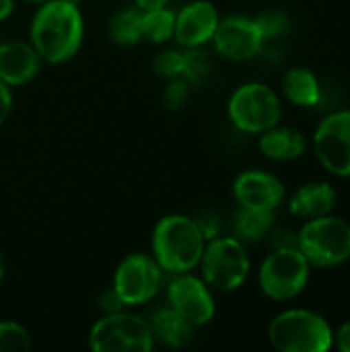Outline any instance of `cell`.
Returning a JSON list of instances; mask_svg holds the SVG:
<instances>
[{
	"instance_id": "cell-1",
	"label": "cell",
	"mask_w": 350,
	"mask_h": 352,
	"mask_svg": "<svg viewBox=\"0 0 350 352\" xmlns=\"http://www.w3.org/2000/svg\"><path fill=\"white\" fill-rule=\"evenodd\" d=\"M85 37L80 8L66 0H47L33 14L29 39L43 62L64 64L76 56Z\"/></svg>"
},
{
	"instance_id": "cell-2",
	"label": "cell",
	"mask_w": 350,
	"mask_h": 352,
	"mask_svg": "<svg viewBox=\"0 0 350 352\" xmlns=\"http://www.w3.org/2000/svg\"><path fill=\"white\" fill-rule=\"evenodd\" d=\"M206 237L196 223L186 214L163 217L153 231V254L163 272H192L204 254Z\"/></svg>"
},
{
	"instance_id": "cell-3",
	"label": "cell",
	"mask_w": 350,
	"mask_h": 352,
	"mask_svg": "<svg viewBox=\"0 0 350 352\" xmlns=\"http://www.w3.org/2000/svg\"><path fill=\"white\" fill-rule=\"evenodd\" d=\"M270 344L281 352H326L334 346L330 324L314 311L289 309L278 314L268 328Z\"/></svg>"
},
{
	"instance_id": "cell-4",
	"label": "cell",
	"mask_w": 350,
	"mask_h": 352,
	"mask_svg": "<svg viewBox=\"0 0 350 352\" xmlns=\"http://www.w3.org/2000/svg\"><path fill=\"white\" fill-rule=\"evenodd\" d=\"M297 248L309 266L334 268L350 260V225L338 217L309 219L297 235Z\"/></svg>"
},
{
	"instance_id": "cell-5",
	"label": "cell",
	"mask_w": 350,
	"mask_h": 352,
	"mask_svg": "<svg viewBox=\"0 0 350 352\" xmlns=\"http://www.w3.org/2000/svg\"><path fill=\"white\" fill-rule=\"evenodd\" d=\"M204 283L221 293L237 291L250 274V256L237 237H212L206 241L202 260Z\"/></svg>"
},
{
	"instance_id": "cell-6",
	"label": "cell",
	"mask_w": 350,
	"mask_h": 352,
	"mask_svg": "<svg viewBox=\"0 0 350 352\" xmlns=\"http://www.w3.org/2000/svg\"><path fill=\"white\" fill-rule=\"evenodd\" d=\"M229 118L245 134H262L278 126L283 105L278 95L264 82H245L229 99Z\"/></svg>"
},
{
	"instance_id": "cell-7",
	"label": "cell",
	"mask_w": 350,
	"mask_h": 352,
	"mask_svg": "<svg viewBox=\"0 0 350 352\" xmlns=\"http://www.w3.org/2000/svg\"><path fill=\"white\" fill-rule=\"evenodd\" d=\"M309 283V262L297 245L276 248L260 266V289L274 301H289Z\"/></svg>"
},
{
	"instance_id": "cell-8",
	"label": "cell",
	"mask_w": 350,
	"mask_h": 352,
	"mask_svg": "<svg viewBox=\"0 0 350 352\" xmlns=\"http://www.w3.org/2000/svg\"><path fill=\"white\" fill-rule=\"evenodd\" d=\"M89 346L95 352H149L155 346V336L146 320L113 311L95 322Z\"/></svg>"
},
{
	"instance_id": "cell-9",
	"label": "cell",
	"mask_w": 350,
	"mask_h": 352,
	"mask_svg": "<svg viewBox=\"0 0 350 352\" xmlns=\"http://www.w3.org/2000/svg\"><path fill=\"white\" fill-rule=\"evenodd\" d=\"M163 270L155 258L146 254L126 256L113 274V293L126 307L149 303L161 289Z\"/></svg>"
},
{
	"instance_id": "cell-10",
	"label": "cell",
	"mask_w": 350,
	"mask_h": 352,
	"mask_svg": "<svg viewBox=\"0 0 350 352\" xmlns=\"http://www.w3.org/2000/svg\"><path fill=\"white\" fill-rule=\"evenodd\" d=\"M318 161L334 175L350 177V109L330 113L314 134Z\"/></svg>"
},
{
	"instance_id": "cell-11",
	"label": "cell",
	"mask_w": 350,
	"mask_h": 352,
	"mask_svg": "<svg viewBox=\"0 0 350 352\" xmlns=\"http://www.w3.org/2000/svg\"><path fill=\"white\" fill-rule=\"evenodd\" d=\"M169 307L175 309L194 328L206 326L215 318V297L204 278L192 276L190 272L177 274L167 287Z\"/></svg>"
},
{
	"instance_id": "cell-12",
	"label": "cell",
	"mask_w": 350,
	"mask_h": 352,
	"mask_svg": "<svg viewBox=\"0 0 350 352\" xmlns=\"http://www.w3.org/2000/svg\"><path fill=\"white\" fill-rule=\"evenodd\" d=\"M210 41L223 58L233 62H248L256 58L264 45V37L256 19L241 14L221 19Z\"/></svg>"
},
{
	"instance_id": "cell-13",
	"label": "cell",
	"mask_w": 350,
	"mask_h": 352,
	"mask_svg": "<svg viewBox=\"0 0 350 352\" xmlns=\"http://www.w3.org/2000/svg\"><path fill=\"white\" fill-rule=\"evenodd\" d=\"M233 196L239 206L254 210H276L285 200L283 182L262 169H250L235 177Z\"/></svg>"
},
{
	"instance_id": "cell-14",
	"label": "cell",
	"mask_w": 350,
	"mask_h": 352,
	"mask_svg": "<svg viewBox=\"0 0 350 352\" xmlns=\"http://www.w3.org/2000/svg\"><path fill=\"white\" fill-rule=\"evenodd\" d=\"M219 21L221 16L212 2L194 0L175 14L173 37L184 47H202L212 39Z\"/></svg>"
},
{
	"instance_id": "cell-15",
	"label": "cell",
	"mask_w": 350,
	"mask_h": 352,
	"mask_svg": "<svg viewBox=\"0 0 350 352\" xmlns=\"http://www.w3.org/2000/svg\"><path fill=\"white\" fill-rule=\"evenodd\" d=\"M41 56L27 41H6L0 45V80L21 87L33 80L41 68Z\"/></svg>"
},
{
	"instance_id": "cell-16",
	"label": "cell",
	"mask_w": 350,
	"mask_h": 352,
	"mask_svg": "<svg viewBox=\"0 0 350 352\" xmlns=\"http://www.w3.org/2000/svg\"><path fill=\"white\" fill-rule=\"evenodd\" d=\"M336 204V192L326 182H311L301 186L289 202V210L299 219H318L332 212Z\"/></svg>"
},
{
	"instance_id": "cell-17",
	"label": "cell",
	"mask_w": 350,
	"mask_h": 352,
	"mask_svg": "<svg viewBox=\"0 0 350 352\" xmlns=\"http://www.w3.org/2000/svg\"><path fill=\"white\" fill-rule=\"evenodd\" d=\"M260 151L272 161H295L305 153V138L293 128H270L260 134Z\"/></svg>"
},
{
	"instance_id": "cell-18",
	"label": "cell",
	"mask_w": 350,
	"mask_h": 352,
	"mask_svg": "<svg viewBox=\"0 0 350 352\" xmlns=\"http://www.w3.org/2000/svg\"><path fill=\"white\" fill-rule=\"evenodd\" d=\"M151 330L155 340H161L167 346L173 349H184L194 340V326L184 320L175 309L167 307V309H159L153 318H151Z\"/></svg>"
},
{
	"instance_id": "cell-19",
	"label": "cell",
	"mask_w": 350,
	"mask_h": 352,
	"mask_svg": "<svg viewBox=\"0 0 350 352\" xmlns=\"http://www.w3.org/2000/svg\"><path fill=\"white\" fill-rule=\"evenodd\" d=\"M283 93L291 103L299 107H314L322 97L320 82L307 68H291L283 78Z\"/></svg>"
},
{
	"instance_id": "cell-20",
	"label": "cell",
	"mask_w": 350,
	"mask_h": 352,
	"mask_svg": "<svg viewBox=\"0 0 350 352\" xmlns=\"http://www.w3.org/2000/svg\"><path fill=\"white\" fill-rule=\"evenodd\" d=\"M274 225V214L272 210H254V208H243L239 206V212L235 214L233 221V231L235 237L241 243H252L264 239Z\"/></svg>"
},
{
	"instance_id": "cell-21",
	"label": "cell",
	"mask_w": 350,
	"mask_h": 352,
	"mask_svg": "<svg viewBox=\"0 0 350 352\" xmlns=\"http://www.w3.org/2000/svg\"><path fill=\"white\" fill-rule=\"evenodd\" d=\"M109 37L113 43L130 47L142 39V10L124 8L109 21Z\"/></svg>"
},
{
	"instance_id": "cell-22",
	"label": "cell",
	"mask_w": 350,
	"mask_h": 352,
	"mask_svg": "<svg viewBox=\"0 0 350 352\" xmlns=\"http://www.w3.org/2000/svg\"><path fill=\"white\" fill-rule=\"evenodd\" d=\"M175 12L167 6L142 12V39L151 43H165L173 37Z\"/></svg>"
},
{
	"instance_id": "cell-23",
	"label": "cell",
	"mask_w": 350,
	"mask_h": 352,
	"mask_svg": "<svg viewBox=\"0 0 350 352\" xmlns=\"http://www.w3.org/2000/svg\"><path fill=\"white\" fill-rule=\"evenodd\" d=\"M210 72V60L208 54L200 47H186L184 52V74L182 78L190 82V87H198L204 82V78Z\"/></svg>"
},
{
	"instance_id": "cell-24",
	"label": "cell",
	"mask_w": 350,
	"mask_h": 352,
	"mask_svg": "<svg viewBox=\"0 0 350 352\" xmlns=\"http://www.w3.org/2000/svg\"><path fill=\"white\" fill-rule=\"evenodd\" d=\"M31 349L29 332L14 322H0V352H25Z\"/></svg>"
},
{
	"instance_id": "cell-25",
	"label": "cell",
	"mask_w": 350,
	"mask_h": 352,
	"mask_svg": "<svg viewBox=\"0 0 350 352\" xmlns=\"http://www.w3.org/2000/svg\"><path fill=\"white\" fill-rule=\"evenodd\" d=\"M256 23L262 31V37L264 41L266 39H272V37H281L285 33H289L291 29V21L285 12L281 10H268V12H262L260 16H256Z\"/></svg>"
},
{
	"instance_id": "cell-26",
	"label": "cell",
	"mask_w": 350,
	"mask_h": 352,
	"mask_svg": "<svg viewBox=\"0 0 350 352\" xmlns=\"http://www.w3.org/2000/svg\"><path fill=\"white\" fill-rule=\"evenodd\" d=\"M153 68L161 78H169V80L182 78V74H184V52L167 50V52L157 54Z\"/></svg>"
},
{
	"instance_id": "cell-27",
	"label": "cell",
	"mask_w": 350,
	"mask_h": 352,
	"mask_svg": "<svg viewBox=\"0 0 350 352\" xmlns=\"http://www.w3.org/2000/svg\"><path fill=\"white\" fill-rule=\"evenodd\" d=\"M188 97H190V82L184 80V78H171V82H169V87L165 89V95H163L165 105L169 109H179V107L186 105Z\"/></svg>"
},
{
	"instance_id": "cell-28",
	"label": "cell",
	"mask_w": 350,
	"mask_h": 352,
	"mask_svg": "<svg viewBox=\"0 0 350 352\" xmlns=\"http://www.w3.org/2000/svg\"><path fill=\"white\" fill-rule=\"evenodd\" d=\"M10 109H12V93H10V87L0 80V126L8 120Z\"/></svg>"
},
{
	"instance_id": "cell-29",
	"label": "cell",
	"mask_w": 350,
	"mask_h": 352,
	"mask_svg": "<svg viewBox=\"0 0 350 352\" xmlns=\"http://www.w3.org/2000/svg\"><path fill=\"white\" fill-rule=\"evenodd\" d=\"M196 223L200 225V229H202L206 241L212 239V237H217V233H219V223H217V219H215L212 214H202Z\"/></svg>"
},
{
	"instance_id": "cell-30",
	"label": "cell",
	"mask_w": 350,
	"mask_h": 352,
	"mask_svg": "<svg viewBox=\"0 0 350 352\" xmlns=\"http://www.w3.org/2000/svg\"><path fill=\"white\" fill-rule=\"evenodd\" d=\"M334 346L340 349L342 352H350V322L342 324L334 332Z\"/></svg>"
},
{
	"instance_id": "cell-31",
	"label": "cell",
	"mask_w": 350,
	"mask_h": 352,
	"mask_svg": "<svg viewBox=\"0 0 350 352\" xmlns=\"http://www.w3.org/2000/svg\"><path fill=\"white\" fill-rule=\"evenodd\" d=\"M101 303H103V309L107 311V314H113V311H122L126 305L120 301V297L113 293V289L109 291V293H105L103 295V299H101Z\"/></svg>"
},
{
	"instance_id": "cell-32",
	"label": "cell",
	"mask_w": 350,
	"mask_h": 352,
	"mask_svg": "<svg viewBox=\"0 0 350 352\" xmlns=\"http://www.w3.org/2000/svg\"><path fill=\"white\" fill-rule=\"evenodd\" d=\"M136 2V8L146 12V10H155V8H163L167 6L169 0H134Z\"/></svg>"
},
{
	"instance_id": "cell-33",
	"label": "cell",
	"mask_w": 350,
	"mask_h": 352,
	"mask_svg": "<svg viewBox=\"0 0 350 352\" xmlns=\"http://www.w3.org/2000/svg\"><path fill=\"white\" fill-rule=\"evenodd\" d=\"M14 10V0H0V21L8 19Z\"/></svg>"
},
{
	"instance_id": "cell-34",
	"label": "cell",
	"mask_w": 350,
	"mask_h": 352,
	"mask_svg": "<svg viewBox=\"0 0 350 352\" xmlns=\"http://www.w3.org/2000/svg\"><path fill=\"white\" fill-rule=\"evenodd\" d=\"M2 278H4V260H2V254H0V285H2Z\"/></svg>"
},
{
	"instance_id": "cell-35",
	"label": "cell",
	"mask_w": 350,
	"mask_h": 352,
	"mask_svg": "<svg viewBox=\"0 0 350 352\" xmlns=\"http://www.w3.org/2000/svg\"><path fill=\"white\" fill-rule=\"evenodd\" d=\"M66 2H70V4H74V6H80L85 0H66Z\"/></svg>"
},
{
	"instance_id": "cell-36",
	"label": "cell",
	"mask_w": 350,
	"mask_h": 352,
	"mask_svg": "<svg viewBox=\"0 0 350 352\" xmlns=\"http://www.w3.org/2000/svg\"><path fill=\"white\" fill-rule=\"evenodd\" d=\"M25 2H31V4H43V2H47V0H25Z\"/></svg>"
}]
</instances>
